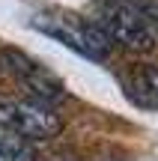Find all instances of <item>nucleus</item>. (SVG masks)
<instances>
[{
  "label": "nucleus",
  "instance_id": "nucleus-1",
  "mask_svg": "<svg viewBox=\"0 0 158 161\" xmlns=\"http://www.w3.org/2000/svg\"><path fill=\"white\" fill-rule=\"evenodd\" d=\"M30 27L45 33L48 39L66 45L69 51L81 54V57L95 60V63L107 60V54H111V48H113L93 18L75 15V12H69V9H54V6L36 9L33 15H30Z\"/></svg>",
  "mask_w": 158,
  "mask_h": 161
},
{
  "label": "nucleus",
  "instance_id": "nucleus-2",
  "mask_svg": "<svg viewBox=\"0 0 158 161\" xmlns=\"http://www.w3.org/2000/svg\"><path fill=\"white\" fill-rule=\"evenodd\" d=\"M93 21L99 24L111 45H119L134 54H146L155 48L152 21L140 12L134 0H99Z\"/></svg>",
  "mask_w": 158,
  "mask_h": 161
},
{
  "label": "nucleus",
  "instance_id": "nucleus-3",
  "mask_svg": "<svg viewBox=\"0 0 158 161\" xmlns=\"http://www.w3.org/2000/svg\"><path fill=\"white\" fill-rule=\"evenodd\" d=\"M0 128L24 140H48L63 128L54 104L39 98H0Z\"/></svg>",
  "mask_w": 158,
  "mask_h": 161
},
{
  "label": "nucleus",
  "instance_id": "nucleus-4",
  "mask_svg": "<svg viewBox=\"0 0 158 161\" xmlns=\"http://www.w3.org/2000/svg\"><path fill=\"white\" fill-rule=\"evenodd\" d=\"M3 63H6V69L15 75L18 84L30 92V98H39V102H48V104L66 98L63 80L54 75V72H48L42 63H36L33 57L15 51V48H6L3 51Z\"/></svg>",
  "mask_w": 158,
  "mask_h": 161
},
{
  "label": "nucleus",
  "instance_id": "nucleus-5",
  "mask_svg": "<svg viewBox=\"0 0 158 161\" xmlns=\"http://www.w3.org/2000/svg\"><path fill=\"white\" fill-rule=\"evenodd\" d=\"M119 86H123L125 98L134 108L143 110H158V66L140 63L131 66L119 75Z\"/></svg>",
  "mask_w": 158,
  "mask_h": 161
},
{
  "label": "nucleus",
  "instance_id": "nucleus-6",
  "mask_svg": "<svg viewBox=\"0 0 158 161\" xmlns=\"http://www.w3.org/2000/svg\"><path fill=\"white\" fill-rule=\"evenodd\" d=\"M0 161H33V149L24 137L0 128Z\"/></svg>",
  "mask_w": 158,
  "mask_h": 161
},
{
  "label": "nucleus",
  "instance_id": "nucleus-7",
  "mask_svg": "<svg viewBox=\"0 0 158 161\" xmlns=\"http://www.w3.org/2000/svg\"><path fill=\"white\" fill-rule=\"evenodd\" d=\"M134 3L140 6V12H143L152 24H158V0H134Z\"/></svg>",
  "mask_w": 158,
  "mask_h": 161
}]
</instances>
